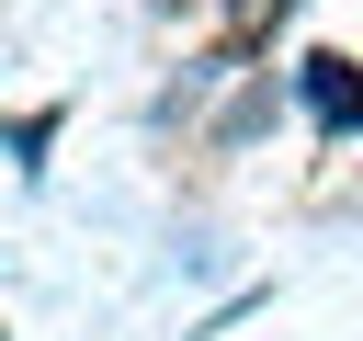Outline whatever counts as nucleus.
<instances>
[{
  "mask_svg": "<svg viewBox=\"0 0 363 341\" xmlns=\"http://www.w3.org/2000/svg\"><path fill=\"white\" fill-rule=\"evenodd\" d=\"M272 125V80H250L238 102H227V125H216V148H238V136H261Z\"/></svg>",
  "mask_w": 363,
  "mask_h": 341,
  "instance_id": "f03ea898",
  "label": "nucleus"
},
{
  "mask_svg": "<svg viewBox=\"0 0 363 341\" xmlns=\"http://www.w3.org/2000/svg\"><path fill=\"white\" fill-rule=\"evenodd\" d=\"M45 136H57V114H23V125H0V148H11V159H23V170H34V159H45Z\"/></svg>",
  "mask_w": 363,
  "mask_h": 341,
  "instance_id": "7ed1b4c3",
  "label": "nucleus"
},
{
  "mask_svg": "<svg viewBox=\"0 0 363 341\" xmlns=\"http://www.w3.org/2000/svg\"><path fill=\"white\" fill-rule=\"evenodd\" d=\"M295 91H306V114H318V136H363V68H352L340 45H318V57H295Z\"/></svg>",
  "mask_w": 363,
  "mask_h": 341,
  "instance_id": "f257e3e1",
  "label": "nucleus"
}]
</instances>
